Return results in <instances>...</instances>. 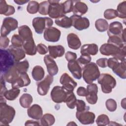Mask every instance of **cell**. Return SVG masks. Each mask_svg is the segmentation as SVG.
I'll use <instances>...</instances> for the list:
<instances>
[{
    "label": "cell",
    "instance_id": "obj_11",
    "mask_svg": "<svg viewBox=\"0 0 126 126\" xmlns=\"http://www.w3.org/2000/svg\"><path fill=\"white\" fill-rule=\"evenodd\" d=\"M53 82V77L50 75H47L41 81L37 84V93L42 96L45 95L48 92L50 86Z\"/></svg>",
    "mask_w": 126,
    "mask_h": 126
},
{
    "label": "cell",
    "instance_id": "obj_55",
    "mask_svg": "<svg viewBox=\"0 0 126 126\" xmlns=\"http://www.w3.org/2000/svg\"><path fill=\"white\" fill-rule=\"evenodd\" d=\"M76 93L79 96H86L88 94V92L87 89L81 86L78 88Z\"/></svg>",
    "mask_w": 126,
    "mask_h": 126
},
{
    "label": "cell",
    "instance_id": "obj_21",
    "mask_svg": "<svg viewBox=\"0 0 126 126\" xmlns=\"http://www.w3.org/2000/svg\"><path fill=\"white\" fill-rule=\"evenodd\" d=\"M27 113L29 117L36 120L40 119L43 114L42 109L41 106L37 104H34L29 107Z\"/></svg>",
    "mask_w": 126,
    "mask_h": 126
},
{
    "label": "cell",
    "instance_id": "obj_57",
    "mask_svg": "<svg viewBox=\"0 0 126 126\" xmlns=\"http://www.w3.org/2000/svg\"><path fill=\"white\" fill-rule=\"evenodd\" d=\"M25 125L26 126H39L40 124L38 121L33 120H28L26 122Z\"/></svg>",
    "mask_w": 126,
    "mask_h": 126
},
{
    "label": "cell",
    "instance_id": "obj_42",
    "mask_svg": "<svg viewBox=\"0 0 126 126\" xmlns=\"http://www.w3.org/2000/svg\"><path fill=\"white\" fill-rule=\"evenodd\" d=\"M95 122L98 126H106L108 125L110 120L107 115L102 114L97 117Z\"/></svg>",
    "mask_w": 126,
    "mask_h": 126
},
{
    "label": "cell",
    "instance_id": "obj_17",
    "mask_svg": "<svg viewBox=\"0 0 126 126\" xmlns=\"http://www.w3.org/2000/svg\"><path fill=\"white\" fill-rule=\"evenodd\" d=\"M31 83V80L27 73H20L18 79L12 84H11L12 88L19 89L23 87L29 85Z\"/></svg>",
    "mask_w": 126,
    "mask_h": 126
},
{
    "label": "cell",
    "instance_id": "obj_2",
    "mask_svg": "<svg viewBox=\"0 0 126 126\" xmlns=\"http://www.w3.org/2000/svg\"><path fill=\"white\" fill-rule=\"evenodd\" d=\"M15 113L14 108L7 105L6 101H0V125L8 126L13 121Z\"/></svg>",
    "mask_w": 126,
    "mask_h": 126
},
{
    "label": "cell",
    "instance_id": "obj_36",
    "mask_svg": "<svg viewBox=\"0 0 126 126\" xmlns=\"http://www.w3.org/2000/svg\"><path fill=\"white\" fill-rule=\"evenodd\" d=\"M77 99L73 92L68 93L67 97L65 100L67 106L70 109H74L76 106Z\"/></svg>",
    "mask_w": 126,
    "mask_h": 126
},
{
    "label": "cell",
    "instance_id": "obj_14",
    "mask_svg": "<svg viewBox=\"0 0 126 126\" xmlns=\"http://www.w3.org/2000/svg\"><path fill=\"white\" fill-rule=\"evenodd\" d=\"M60 82L63 87L68 93L73 92L77 85V83L66 73L62 75Z\"/></svg>",
    "mask_w": 126,
    "mask_h": 126
},
{
    "label": "cell",
    "instance_id": "obj_22",
    "mask_svg": "<svg viewBox=\"0 0 126 126\" xmlns=\"http://www.w3.org/2000/svg\"><path fill=\"white\" fill-rule=\"evenodd\" d=\"M67 41L68 47L73 50L78 49L81 45L79 37L74 33H70L67 35Z\"/></svg>",
    "mask_w": 126,
    "mask_h": 126
},
{
    "label": "cell",
    "instance_id": "obj_25",
    "mask_svg": "<svg viewBox=\"0 0 126 126\" xmlns=\"http://www.w3.org/2000/svg\"><path fill=\"white\" fill-rule=\"evenodd\" d=\"M48 49L49 55L54 59L62 57L65 52L64 47L61 45L55 46L49 45L48 47Z\"/></svg>",
    "mask_w": 126,
    "mask_h": 126
},
{
    "label": "cell",
    "instance_id": "obj_27",
    "mask_svg": "<svg viewBox=\"0 0 126 126\" xmlns=\"http://www.w3.org/2000/svg\"><path fill=\"white\" fill-rule=\"evenodd\" d=\"M18 33L20 36L24 41L33 38L32 32L29 26L23 25L18 28Z\"/></svg>",
    "mask_w": 126,
    "mask_h": 126
},
{
    "label": "cell",
    "instance_id": "obj_39",
    "mask_svg": "<svg viewBox=\"0 0 126 126\" xmlns=\"http://www.w3.org/2000/svg\"><path fill=\"white\" fill-rule=\"evenodd\" d=\"M39 6V4L37 1L34 0L30 1L27 6V11L30 14H35L38 12Z\"/></svg>",
    "mask_w": 126,
    "mask_h": 126
},
{
    "label": "cell",
    "instance_id": "obj_28",
    "mask_svg": "<svg viewBox=\"0 0 126 126\" xmlns=\"http://www.w3.org/2000/svg\"><path fill=\"white\" fill-rule=\"evenodd\" d=\"M14 6L7 4L5 0H0V14L5 16H9L15 13Z\"/></svg>",
    "mask_w": 126,
    "mask_h": 126
},
{
    "label": "cell",
    "instance_id": "obj_20",
    "mask_svg": "<svg viewBox=\"0 0 126 126\" xmlns=\"http://www.w3.org/2000/svg\"><path fill=\"white\" fill-rule=\"evenodd\" d=\"M13 57L15 63L19 62L26 57V53L22 47H15L11 45L7 49Z\"/></svg>",
    "mask_w": 126,
    "mask_h": 126
},
{
    "label": "cell",
    "instance_id": "obj_6",
    "mask_svg": "<svg viewBox=\"0 0 126 126\" xmlns=\"http://www.w3.org/2000/svg\"><path fill=\"white\" fill-rule=\"evenodd\" d=\"M32 24L35 32L38 34H42L45 29L52 27L53 21L49 17H37L33 19Z\"/></svg>",
    "mask_w": 126,
    "mask_h": 126
},
{
    "label": "cell",
    "instance_id": "obj_37",
    "mask_svg": "<svg viewBox=\"0 0 126 126\" xmlns=\"http://www.w3.org/2000/svg\"><path fill=\"white\" fill-rule=\"evenodd\" d=\"M107 43L114 44L120 48H122L126 46V43L123 41L121 36H109Z\"/></svg>",
    "mask_w": 126,
    "mask_h": 126
},
{
    "label": "cell",
    "instance_id": "obj_44",
    "mask_svg": "<svg viewBox=\"0 0 126 126\" xmlns=\"http://www.w3.org/2000/svg\"><path fill=\"white\" fill-rule=\"evenodd\" d=\"M11 43L13 46L18 47H22L23 46L24 41L19 34H14L11 37Z\"/></svg>",
    "mask_w": 126,
    "mask_h": 126
},
{
    "label": "cell",
    "instance_id": "obj_53",
    "mask_svg": "<svg viewBox=\"0 0 126 126\" xmlns=\"http://www.w3.org/2000/svg\"><path fill=\"white\" fill-rule=\"evenodd\" d=\"M65 58L66 59V60L69 62L70 61L76 60V59H77V55L74 52L68 51L65 53Z\"/></svg>",
    "mask_w": 126,
    "mask_h": 126
},
{
    "label": "cell",
    "instance_id": "obj_23",
    "mask_svg": "<svg viewBox=\"0 0 126 126\" xmlns=\"http://www.w3.org/2000/svg\"><path fill=\"white\" fill-rule=\"evenodd\" d=\"M23 48L25 53L30 56L35 55L37 52L36 46L33 38L24 41L23 45Z\"/></svg>",
    "mask_w": 126,
    "mask_h": 126
},
{
    "label": "cell",
    "instance_id": "obj_24",
    "mask_svg": "<svg viewBox=\"0 0 126 126\" xmlns=\"http://www.w3.org/2000/svg\"><path fill=\"white\" fill-rule=\"evenodd\" d=\"M98 51V46L94 43L84 44L81 47V55H95Z\"/></svg>",
    "mask_w": 126,
    "mask_h": 126
},
{
    "label": "cell",
    "instance_id": "obj_7",
    "mask_svg": "<svg viewBox=\"0 0 126 126\" xmlns=\"http://www.w3.org/2000/svg\"><path fill=\"white\" fill-rule=\"evenodd\" d=\"M18 26L17 20L12 17H8L4 18L0 30V35L6 36L11 31L15 30Z\"/></svg>",
    "mask_w": 126,
    "mask_h": 126
},
{
    "label": "cell",
    "instance_id": "obj_16",
    "mask_svg": "<svg viewBox=\"0 0 126 126\" xmlns=\"http://www.w3.org/2000/svg\"><path fill=\"white\" fill-rule=\"evenodd\" d=\"M67 67L73 76L77 79H80L82 77V68L77 60L70 61L67 64Z\"/></svg>",
    "mask_w": 126,
    "mask_h": 126
},
{
    "label": "cell",
    "instance_id": "obj_18",
    "mask_svg": "<svg viewBox=\"0 0 126 126\" xmlns=\"http://www.w3.org/2000/svg\"><path fill=\"white\" fill-rule=\"evenodd\" d=\"M20 74V73L17 71L14 65L5 73L1 75V76L2 77L5 81L12 84L18 79Z\"/></svg>",
    "mask_w": 126,
    "mask_h": 126
},
{
    "label": "cell",
    "instance_id": "obj_13",
    "mask_svg": "<svg viewBox=\"0 0 126 126\" xmlns=\"http://www.w3.org/2000/svg\"><path fill=\"white\" fill-rule=\"evenodd\" d=\"M76 117L79 122L83 125L92 124L94 122L95 114L89 110L83 112H76Z\"/></svg>",
    "mask_w": 126,
    "mask_h": 126
},
{
    "label": "cell",
    "instance_id": "obj_62",
    "mask_svg": "<svg viewBox=\"0 0 126 126\" xmlns=\"http://www.w3.org/2000/svg\"><path fill=\"white\" fill-rule=\"evenodd\" d=\"M67 126H74V125H77L74 122H69L67 125Z\"/></svg>",
    "mask_w": 126,
    "mask_h": 126
},
{
    "label": "cell",
    "instance_id": "obj_1",
    "mask_svg": "<svg viewBox=\"0 0 126 126\" xmlns=\"http://www.w3.org/2000/svg\"><path fill=\"white\" fill-rule=\"evenodd\" d=\"M99 51L102 55L112 56L120 61H126V46L120 48L112 44L104 43L100 46Z\"/></svg>",
    "mask_w": 126,
    "mask_h": 126
},
{
    "label": "cell",
    "instance_id": "obj_34",
    "mask_svg": "<svg viewBox=\"0 0 126 126\" xmlns=\"http://www.w3.org/2000/svg\"><path fill=\"white\" fill-rule=\"evenodd\" d=\"M55 122L54 116L50 113H46L40 118V123L41 126H49L54 125Z\"/></svg>",
    "mask_w": 126,
    "mask_h": 126
},
{
    "label": "cell",
    "instance_id": "obj_10",
    "mask_svg": "<svg viewBox=\"0 0 126 126\" xmlns=\"http://www.w3.org/2000/svg\"><path fill=\"white\" fill-rule=\"evenodd\" d=\"M70 18L72 21V26L77 30L82 31L88 29L90 26V21L86 17L73 14Z\"/></svg>",
    "mask_w": 126,
    "mask_h": 126
},
{
    "label": "cell",
    "instance_id": "obj_58",
    "mask_svg": "<svg viewBox=\"0 0 126 126\" xmlns=\"http://www.w3.org/2000/svg\"><path fill=\"white\" fill-rule=\"evenodd\" d=\"M14 2H15L16 3H17L18 5H22V4H24L26 3H27L28 2H29V0H14Z\"/></svg>",
    "mask_w": 126,
    "mask_h": 126
},
{
    "label": "cell",
    "instance_id": "obj_40",
    "mask_svg": "<svg viewBox=\"0 0 126 126\" xmlns=\"http://www.w3.org/2000/svg\"><path fill=\"white\" fill-rule=\"evenodd\" d=\"M118 16L120 18L125 19L126 18V1L125 0L120 3L116 10Z\"/></svg>",
    "mask_w": 126,
    "mask_h": 126
},
{
    "label": "cell",
    "instance_id": "obj_54",
    "mask_svg": "<svg viewBox=\"0 0 126 126\" xmlns=\"http://www.w3.org/2000/svg\"><path fill=\"white\" fill-rule=\"evenodd\" d=\"M107 58H100L96 60V64L101 68H105L107 66Z\"/></svg>",
    "mask_w": 126,
    "mask_h": 126
},
{
    "label": "cell",
    "instance_id": "obj_4",
    "mask_svg": "<svg viewBox=\"0 0 126 126\" xmlns=\"http://www.w3.org/2000/svg\"><path fill=\"white\" fill-rule=\"evenodd\" d=\"M97 82L101 85L102 92L105 94L110 93L116 85L115 79L108 73L100 74L97 79Z\"/></svg>",
    "mask_w": 126,
    "mask_h": 126
},
{
    "label": "cell",
    "instance_id": "obj_48",
    "mask_svg": "<svg viewBox=\"0 0 126 126\" xmlns=\"http://www.w3.org/2000/svg\"><path fill=\"white\" fill-rule=\"evenodd\" d=\"M92 58L90 55H81V56L77 60L78 63L81 65H86L91 61Z\"/></svg>",
    "mask_w": 126,
    "mask_h": 126
},
{
    "label": "cell",
    "instance_id": "obj_43",
    "mask_svg": "<svg viewBox=\"0 0 126 126\" xmlns=\"http://www.w3.org/2000/svg\"><path fill=\"white\" fill-rule=\"evenodd\" d=\"M50 3L48 1H44L39 3L38 12L41 15H48V10Z\"/></svg>",
    "mask_w": 126,
    "mask_h": 126
},
{
    "label": "cell",
    "instance_id": "obj_47",
    "mask_svg": "<svg viewBox=\"0 0 126 126\" xmlns=\"http://www.w3.org/2000/svg\"><path fill=\"white\" fill-rule=\"evenodd\" d=\"M76 106L77 112H83L86 110H89L90 107L88 106H87L85 102L80 99H78L76 101Z\"/></svg>",
    "mask_w": 126,
    "mask_h": 126
},
{
    "label": "cell",
    "instance_id": "obj_26",
    "mask_svg": "<svg viewBox=\"0 0 126 126\" xmlns=\"http://www.w3.org/2000/svg\"><path fill=\"white\" fill-rule=\"evenodd\" d=\"M88 10V6L86 3L81 1H76L73 6L72 12L74 15L81 16L86 13Z\"/></svg>",
    "mask_w": 126,
    "mask_h": 126
},
{
    "label": "cell",
    "instance_id": "obj_15",
    "mask_svg": "<svg viewBox=\"0 0 126 126\" xmlns=\"http://www.w3.org/2000/svg\"><path fill=\"white\" fill-rule=\"evenodd\" d=\"M44 62L46 65L47 70L49 75L52 76L57 75L59 68L54 59L49 55H47L44 57Z\"/></svg>",
    "mask_w": 126,
    "mask_h": 126
},
{
    "label": "cell",
    "instance_id": "obj_35",
    "mask_svg": "<svg viewBox=\"0 0 126 126\" xmlns=\"http://www.w3.org/2000/svg\"><path fill=\"white\" fill-rule=\"evenodd\" d=\"M108 22L104 19H98L95 22V27L99 32H104L108 28Z\"/></svg>",
    "mask_w": 126,
    "mask_h": 126
},
{
    "label": "cell",
    "instance_id": "obj_38",
    "mask_svg": "<svg viewBox=\"0 0 126 126\" xmlns=\"http://www.w3.org/2000/svg\"><path fill=\"white\" fill-rule=\"evenodd\" d=\"M14 65L17 71L20 73H27L29 67V63L27 60L15 63Z\"/></svg>",
    "mask_w": 126,
    "mask_h": 126
},
{
    "label": "cell",
    "instance_id": "obj_46",
    "mask_svg": "<svg viewBox=\"0 0 126 126\" xmlns=\"http://www.w3.org/2000/svg\"><path fill=\"white\" fill-rule=\"evenodd\" d=\"M105 105L107 110L110 112H114L117 109V102L116 101L112 99H108L105 102Z\"/></svg>",
    "mask_w": 126,
    "mask_h": 126
},
{
    "label": "cell",
    "instance_id": "obj_19",
    "mask_svg": "<svg viewBox=\"0 0 126 126\" xmlns=\"http://www.w3.org/2000/svg\"><path fill=\"white\" fill-rule=\"evenodd\" d=\"M108 29L107 34L109 36H121L123 31V26L120 22L115 21L110 24Z\"/></svg>",
    "mask_w": 126,
    "mask_h": 126
},
{
    "label": "cell",
    "instance_id": "obj_9",
    "mask_svg": "<svg viewBox=\"0 0 126 126\" xmlns=\"http://www.w3.org/2000/svg\"><path fill=\"white\" fill-rule=\"evenodd\" d=\"M50 3L48 15L50 17L54 19H58L62 16L65 15L62 9L61 3L60 0H48Z\"/></svg>",
    "mask_w": 126,
    "mask_h": 126
},
{
    "label": "cell",
    "instance_id": "obj_3",
    "mask_svg": "<svg viewBox=\"0 0 126 126\" xmlns=\"http://www.w3.org/2000/svg\"><path fill=\"white\" fill-rule=\"evenodd\" d=\"M100 74L97 64L94 62H90L84 66L82 76L85 82L90 84L98 79Z\"/></svg>",
    "mask_w": 126,
    "mask_h": 126
},
{
    "label": "cell",
    "instance_id": "obj_8",
    "mask_svg": "<svg viewBox=\"0 0 126 126\" xmlns=\"http://www.w3.org/2000/svg\"><path fill=\"white\" fill-rule=\"evenodd\" d=\"M68 93L63 87L56 86L52 89L51 92V97L55 103L64 102Z\"/></svg>",
    "mask_w": 126,
    "mask_h": 126
},
{
    "label": "cell",
    "instance_id": "obj_59",
    "mask_svg": "<svg viewBox=\"0 0 126 126\" xmlns=\"http://www.w3.org/2000/svg\"><path fill=\"white\" fill-rule=\"evenodd\" d=\"M125 30L126 29H124L123 31V32L122 33V34H121V38L123 40V41L126 43V34H125Z\"/></svg>",
    "mask_w": 126,
    "mask_h": 126
},
{
    "label": "cell",
    "instance_id": "obj_56",
    "mask_svg": "<svg viewBox=\"0 0 126 126\" xmlns=\"http://www.w3.org/2000/svg\"><path fill=\"white\" fill-rule=\"evenodd\" d=\"M7 88L5 86V80L2 78V76H0V96H2L4 92L7 91Z\"/></svg>",
    "mask_w": 126,
    "mask_h": 126
},
{
    "label": "cell",
    "instance_id": "obj_31",
    "mask_svg": "<svg viewBox=\"0 0 126 126\" xmlns=\"http://www.w3.org/2000/svg\"><path fill=\"white\" fill-rule=\"evenodd\" d=\"M44 70L40 65L35 66L32 71V75L33 79L36 81L41 80L44 76Z\"/></svg>",
    "mask_w": 126,
    "mask_h": 126
},
{
    "label": "cell",
    "instance_id": "obj_29",
    "mask_svg": "<svg viewBox=\"0 0 126 126\" xmlns=\"http://www.w3.org/2000/svg\"><path fill=\"white\" fill-rule=\"evenodd\" d=\"M126 61H121L119 64L112 70L114 73L123 79H125L126 78Z\"/></svg>",
    "mask_w": 126,
    "mask_h": 126
},
{
    "label": "cell",
    "instance_id": "obj_52",
    "mask_svg": "<svg viewBox=\"0 0 126 126\" xmlns=\"http://www.w3.org/2000/svg\"><path fill=\"white\" fill-rule=\"evenodd\" d=\"M87 90L88 94H97L98 87L96 84L91 83L88 85L87 87Z\"/></svg>",
    "mask_w": 126,
    "mask_h": 126
},
{
    "label": "cell",
    "instance_id": "obj_50",
    "mask_svg": "<svg viewBox=\"0 0 126 126\" xmlns=\"http://www.w3.org/2000/svg\"><path fill=\"white\" fill-rule=\"evenodd\" d=\"M9 43V39L7 36H0V49H4L8 47Z\"/></svg>",
    "mask_w": 126,
    "mask_h": 126
},
{
    "label": "cell",
    "instance_id": "obj_41",
    "mask_svg": "<svg viewBox=\"0 0 126 126\" xmlns=\"http://www.w3.org/2000/svg\"><path fill=\"white\" fill-rule=\"evenodd\" d=\"M73 2L74 1L72 0H68L65 1L63 3H61L63 13L64 15L66 13H68L72 11L74 6Z\"/></svg>",
    "mask_w": 126,
    "mask_h": 126
},
{
    "label": "cell",
    "instance_id": "obj_30",
    "mask_svg": "<svg viewBox=\"0 0 126 126\" xmlns=\"http://www.w3.org/2000/svg\"><path fill=\"white\" fill-rule=\"evenodd\" d=\"M55 22L57 26L65 29H68L72 26L71 19L65 15L55 20Z\"/></svg>",
    "mask_w": 126,
    "mask_h": 126
},
{
    "label": "cell",
    "instance_id": "obj_33",
    "mask_svg": "<svg viewBox=\"0 0 126 126\" xmlns=\"http://www.w3.org/2000/svg\"><path fill=\"white\" fill-rule=\"evenodd\" d=\"M20 93V90L19 89L12 88L10 90L6 91L3 94L2 96L4 97L7 100H13L15 99Z\"/></svg>",
    "mask_w": 126,
    "mask_h": 126
},
{
    "label": "cell",
    "instance_id": "obj_51",
    "mask_svg": "<svg viewBox=\"0 0 126 126\" xmlns=\"http://www.w3.org/2000/svg\"><path fill=\"white\" fill-rule=\"evenodd\" d=\"M36 50L38 53L41 55H45L48 52V49L47 46L42 43L37 44L36 46Z\"/></svg>",
    "mask_w": 126,
    "mask_h": 126
},
{
    "label": "cell",
    "instance_id": "obj_49",
    "mask_svg": "<svg viewBox=\"0 0 126 126\" xmlns=\"http://www.w3.org/2000/svg\"><path fill=\"white\" fill-rule=\"evenodd\" d=\"M87 102L91 104H94L96 103L98 97L96 94H88L86 96Z\"/></svg>",
    "mask_w": 126,
    "mask_h": 126
},
{
    "label": "cell",
    "instance_id": "obj_60",
    "mask_svg": "<svg viewBox=\"0 0 126 126\" xmlns=\"http://www.w3.org/2000/svg\"><path fill=\"white\" fill-rule=\"evenodd\" d=\"M121 106L124 109H126V98H124L121 101Z\"/></svg>",
    "mask_w": 126,
    "mask_h": 126
},
{
    "label": "cell",
    "instance_id": "obj_32",
    "mask_svg": "<svg viewBox=\"0 0 126 126\" xmlns=\"http://www.w3.org/2000/svg\"><path fill=\"white\" fill-rule=\"evenodd\" d=\"M32 96L27 93L23 94L19 98V102L21 106L24 108H28L30 107L32 102Z\"/></svg>",
    "mask_w": 126,
    "mask_h": 126
},
{
    "label": "cell",
    "instance_id": "obj_45",
    "mask_svg": "<svg viewBox=\"0 0 126 126\" xmlns=\"http://www.w3.org/2000/svg\"><path fill=\"white\" fill-rule=\"evenodd\" d=\"M118 16L116 10L114 9H107L104 12V17L107 20H111L116 18Z\"/></svg>",
    "mask_w": 126,
    "mask_h": 126
},
{
    "label": "cell",
    "instance_id": "obj_61",
    "mask_svg": "<svg viewBox=\"0 0 126 126\" xmlns=\"http://www.w3.org/2000/svg\"><path fill=\"white\" fill-rule=\"evenodd\" d=\"M109 126H110V125H113V126H118V125H120L121 126V125L119 124H118V123H116L115 122H113V121H111V122H110V123H109L108 124Z\"/></svg>",
    "mask_w": 126,
    "mask_h": 126
},
{
    "label": "cell",
    "instance_id": "obj_5",
    "mask_svg": "<svg viewBox=\"0 0 126 126\" xmlns=\"http://www.w3.org/2000/svg\"><path fill=\"white\" fill-rule=\"evenodd\" d=\"M0 73L1 75L5 73L12 66L15 62L12 55L8 50L0 49Z\"/></svg>",
    "mask_w": 126,
    "mask_h": 126
},
{
    "label": "cell",
    "instance_id": "obj_12",
    "mask_svg": "<svg viewBox=\"0 0 126 126\" xmlns=\"http://www.w3.org/2000/svg\"><path fill=\"white\" fill-rule=\"evenodd\" d=\"M61 31L55 27H51L45 30L43 36L46 41L56 42L60 40L61 37Z\"/></svg>",
    "mask_w": 126,
    "mask_h": 126
}]
</instances>
